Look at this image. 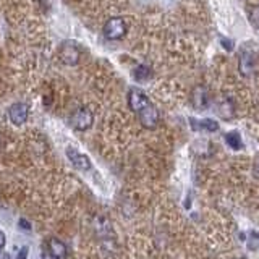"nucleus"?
I'll return each mask as SVG.
<instances>
[{"instance_id": "nucleus-8", "label": "nucleus", "mask_w": 259, "mask_h": 259, "mask_svg": "<svg viewBox=\"0 0 259 259\" xmlns=\"http://www.w3.org/2000/svg\"><path fill=\"white\" fill-rule=\"evenodd\" d=\"M191 104L196 110H206L210 105V96L204 86L199 84L191 91Z\"/></svg>"}, {"instance_id": "nucleus-10", "label": "nucleus", "mask_w": 259, "mask_h": 259, "mask_svg": "<svg viewBox=\"0 0 259 259\" xmlns=\"http://www.w3.org/2000/svg\"><path fill=\"white\" fill-rule=\"evenodd\" d=\"M67 157L78 170H81V172H86V170L91 168V160H89V157L86 154L76 151L75 148H67Z\"/></svg>"}, {"instance_id": "nucleus-11", "label": "nucleus", "mask_w": 259, "mask_h": 259, "mask_svg": "<svg viewBox=\"0 0 259 259\" xmlns=\"http://www.w3.org/2000/svg\"><path fill=\"white\" fill-rule=\"evenodd\" d=\"M47 251H49V256L52 259H67L68 257V248L59 238L47 240Z\"/></svg>"}, {"instance_id": "nucleus-9", "label": "nucleus", "mask_w": 259, "mask_h": 259, "mask_svg": "<svg viewBox=\"0 0 259 259\" xmlns=\"http://www.w3.org/2000/svg\"><path fill=\"white\" fill-rule=\"evenodd\" d=\"M254 70H256V62H254V55L248 52V51H243L238 57V71L243 78H249L254 75Z\"/></svg>"}, {"instance_id": "nucleus-16", "label": "nucleus", "mask_w": 259, "mask_h": 259, "mask_svg": "<svg viewBox=\"0 0 259 259\" xmlns=\"http://www.w3.org/2000/svg\"><path fill=\"white\" fill-rule=\"evenodd\" d=\"M248 248H249L251 251H257V249H259V233H256V232H251V233H249Z\"/></svg>"}, {"instance_id": "nucleus-4", "label": "nucleus", "mask_w": 259, "mask_h": 259, "mask_svg": "<svg viewBox=\"0 0 259 259\" xmlns=\"http://www.w3.org/2000/svg\"><path fill=\"white\" fill-rule=\"evenodd\" d=\"M138 118H140V123L146 130H156L157 125H159L160 115H159L157 107L151 102L149 105H146V107L140 113H138Z\"/></svg>"}, {"instance_id": "nucleus-5", "label": "nucleus", "mask_w": 259, "mask_h": 259, "mask_svg": "<svg viewBox=\"0 0 259 259\" xmlns=\"http://www.w3.org/2000/svg\"><path fill=\"white\" fill-rule=\"evenodd\" d=\"M126 101H128V107L132 109V112H135L136 115L146 107V105H149V104H151L149 97L146 96V94L141 91V89H138V88H132V89H130Z\"/></svg>"}, {"instance_id": "nucleus-1", "label": "nucleus", "mask_w": 259, "mask_h": 259, "mask_svg": "<svg viewBox=\"0 0 259 259\" xmlns=\"http://www.w3.org/2000/svg\"><path fill=\"white\" fill-rule=\"evenodd\" d=\"M104 36L105 39L109 40H118L121 37H125L128 26H126V21L121 18V16H112L104 24Z\"/></svg>"}, {"instance_id": "nucleus-7", "label": "nucleus", "mask_w": 259, "mask_h": 259, "mask_svg": "<svg viewBox=\"0 0 259 259\" xmlns=\"http://www.w3.org/2000/svg\"><path fill=\"white\" fill-rule=\"evenodd\" d=\"M214 110L219 117L227 121L235 117V104L230 97H227V96H222L214 101Z\"/></svg>"}, {"instance_id": "nucleus-14", "label": "nucleus", "mask_w": 259, "mask_h": 259, "mask_svg": "<svg viewBox=\"0 0 259 259\" xmlns=\"http://www.w3.org/2000/svg\"><path fill=\"white\" fill-rule=\"evenodd\" d=\"M133 76L136 81H140V83H146V81L152 78V70L148 67V65H140V67L135 68Z\"/></svg>"}, {"instance_id": "nucleus-18", "label": "nucleus", "mask_w": 259, "mask_h": 259, "mask_svg": "<svg viewBox=\"0 0 259 259\" xmlns=\"http://www.w3.org/2000/svg\"><path fill=\"white\" fill-rule=\"evenodd\" d=\"M221 44H222V47H225L227 51H233V44H232V40L229 39V37H222L221 39Z\"/></svg>"}, {"instance_id": "nucleus-19", "label": "nucleus", "mask_w": 259, "mask_h": 259, "mask_svg": "<svg viewBox=\"0 0 259 259\" xmlns=\"http://www.w3.org/2000/svg\"><path fill=\"white\" fill-rule=\"evenodd\" d=\"M5 243H7V237L4 232H0V251L5 248Z\"/></svg>"}, {"instance_id": "nucleus-15", "label": "nucleus", "mask_w": 259, "mask_h": 259, "mask_svg": "<svg viewBox=\"0 0 259 259\" xmlns=\"http://www.w3.org/2000/svg\"><path fill=\"white\" fill-rule=\"evenodd\" d=\"M249 21L254 28L259 29V4L249 8Z\"/></svg>"}, {"instance_id": "nucleus-17", "label": "nucleus", "mask_w": 259, "mask_h": 259, "mask_svg": "<svg viewBox=\"0 0 259 259\" xmlns=\"http://www.w3.org/2000/svg\"><path fill=\"white\" fill-rule=\"evenodd\" d=\"M253 175H254L256 180H259V154L253 160Z\"/></svg>"}, {"instance_id": "nucleus-12", "label": "nucleus", "mask_w": 259, "mask_h": 259, "mask_svg": "<svg viewBox=\"0 0 259 259\" xmlns=\"http://www.w3.org/2000/svg\"><path fill=\"white\" fill-rule=\"evenodd\" d=\"M190 123L193 130H198V132H209L214 133L219 130V123L215 120L210 118H202V120H196V118H190Z\"/></svg>"}, {"instance_id": "nucleus-2", "label": "nucleus", "mask_w": 259, "mask_h": 259, "mask_svg": "<svg viewBox=\"0 0 259 259\" xmlns=\"http://www.w3.org/2000/svg\"><path fill=\"white\" fill-rule=\"evenodd\" d=\"M94 123V113L88 107H78L70 115V125L75 128L76 132H86Z\"/></svg>"}, {"instance_id": "nucleus-6", "label": "nucleus", "mask_w": 259, "mask_h": 259, "mask_svg": "<svg viewBox=\"0 0 259 259\" xmlns=\"http://www.w3.org/2000/svg\"><path fill=\"white\" fill-rule=\"evenodd\" d=\"M28 117H29V107H28V104H24V102H15L13 105H10V109H8V120L16 126H21L26 123Z\"/></svg>"}, {"instance_id": "nucleus-20", "label": "nucleus", "mask_w": 259, "mask_h": 259, "mask_svg": "<svg viewBox=\"0 0 259 259\" xmlns=\"http://www.w3.org/2000/svg\"><path fill=\"white\" fill-rule=\"evenodd\" d=\"M238 259H246V257H238Z\"/></svg>"}, {"instance_id": "nucleus-3", "label": "nucleus", "mask_w": 259, "mask_h": 259, "mask_svg": "<svg viewBox=\"0 0 259 259\" xmlns=\"http://www.w3.org/2000/svg\"><path fill=\"white\" fill-rule=\"evenodd\" d=\"M59 57H60L62 63L68 65V67H75V65H78V62H79L81 51L75 40H65L59 49Z\"/></svg>"}, {"instance_id": "nucleus-13", "label": "nucleus", "mask_w": 259, "mask_h": 259, "mask_svg": "<svg viewBox=\"0 0 259 259\" xmlns=\"http://www.w3.org/2000/svg\"><path fill=\"white\" fill-rule=\"evenodd\" d=\"M225 143L233 151H240L243 148V140H241V135L238 132H229V133H227L225 135Z\"/></svg>"}]
</instances>
